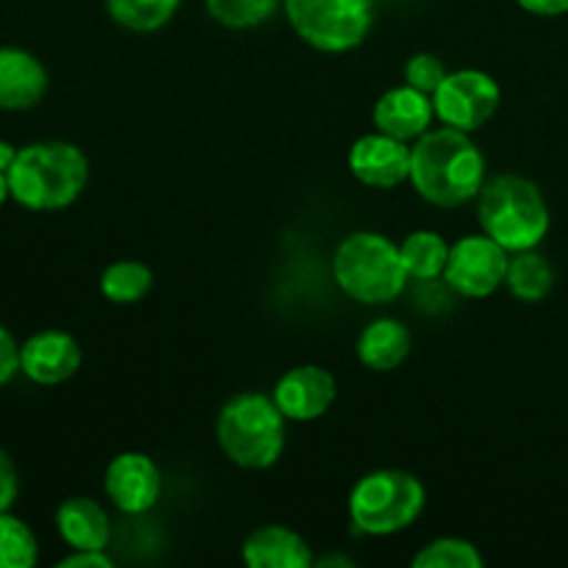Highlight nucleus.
<instances>
[{
    "instance_id": "obj_1",
    "label": "nucleus",
    "mask_w": 568,
    "mask_h": 568,
    "mask_svg": "<svg viewBox=\"0 0 568 568\" xmlns=\"http://www.w3.org/2000/svg\"><path fill=\"white\" fill-rule=\"evenodd\" d=\"M410 183L427 203L458 209L480 194L486 183V155L469 133L442 125L410 144Z\"/></svg>"
},
{
    "instance_id": "obj_2",
    "label": "nucleus",
    "mask_w": 568,
    "mask_h": 568,
    "mask_svg": "<svg viewBox=\"0 0 568 568\" xmlns=\"http://www.w3.org/2000/svg\"><path fill=\"white\" fill-rule=\"evenodd\" d=\"M6 178L11 200L22 209L61 211L87 192L89 159L78 144L44 139L20 148Z\"/></svg>"
},
{
    "instance_id": "obj_3",
    "label": "nucleus",
    "mask_w": 568,
    "mask_h": 568,
    "mask_svg": "<svg viewBox=\"0 0 568 568\" xmlns=\"http://www.w3.org/2000/svg\"><path fill=\"white\" fill-rule=\"evenodd\" d=\"M477 220L486 236L508 253L536 250L549 233V205L541 189L521 175H497L477 194Z\"/></svg>"
},
{
    "instance_id": "obj_4",
    "label": "nucleus",
    "mask_w": 568,
    "mask_h": 568,
    "mask_svg": "<svg viewBox=\"0 0 568 568\" xmlns=\"http://www.w3.org/2000/svg\"><path fill=\"white\" fill-rule=\"evenodd\" d=\"M286 422L275 399L258 392H244L222 405L216 416V442L242 469H270L281 460L286 447Z\"/></svg>"
},
{
    "instance_id": "obj_5",
    "label": "nucleus",
    "mask_w": 568,
    "mask_h": 568,
    "mask_svg": "<svg viewBox=\"0 0 568 568\" xmlns=\"http://www.w3.org/2000/svg\"><path fill=\"white\" fill-rule=\"evenodd\" d=\"M333 277L349 300L361 305H386L405 292L399 247L375 231H358L342 239L333 255Z\"/></svg>"
},
{
    "instance_id": "obj_6",
    "label": "nucleus",
    "mask_w": 568,
    "mask_h": 568,
    "mask_svg": "<svg viewBox=\"0 0 568 568\" xmlns=\"http://www.w3.org/2000/svg\"><path fill=\"white\" fill-rule=\"evenodd\" d=\"M427 491L422 480L403 469H377L361 477L349 494V519L366 536H394L422 516Z\"/></svg>"
},
{
    "instance_id": "obj_7",
    "label": "nucleus",
    "mask_w": 568,
    "mask_h": 568,
    "mask_svg": "<svg viewBox=\"0 0 568 568\" xmlns=\"http://www.w3.org/2000/svg\"><path fill=\"white\" fill-rule=\"evenodd\" d=\"M294 33L322 53L358 48L375 22V0H283Z\"/></svg>"
},
{
    "instance_id": "obj_8",
    "label": "nucleus",
    "mask_w": 568,
    "mask_h": 568,
    "mask_svg": "<svg viewBox=\"0 0 568 568\" xmlns=\"http://www.w3.org/2000/svg\"><path fill=\"white\" fill-rule=\"evenodd\" d=\"M430 98L442 125L475 133L497 114L503 92H499V83L488 72L458 70L447 72V78L438 83Z\"/></svg>"
},
{
    "instance_id": "obj_9",
    "label": "nucleus",
    "mask_w": 568,
    "mask_h": 568,
    "mask_svg": "<svg viewBox=\"0 0 568 568\" xmlns=\"http://www.w3.org/2000/svg\"><path fill=\"white\" fill-rule=\"evenodd\" d=\"M510 253L491 236H464L449 247L444 281L455 294L469 300L491 297L508 277Z\"/></svg>"
},
{
    "instance_id": "obj_10",
    "label": "nucleus",
    "mask_w": 568,
    "mask_h": 568,
    "mask_svg": "<svg viewBox=\"0 0 568 568\" xmlns=\"http://www.w3.org/2000/svg\"><path fill=\"white\" fill-rule=\"evenodd\" d=\"M103 488L116 510L128 516H142L159 503L161 471L150 455L120 453L105 469Z\"/></svg>"
},
{
    "instance_id": "obj_11",
    "label": "nucleus",
    "mask_w": 568,
    "mask_h": 568,
    "mask_svg": "<svg viewBox=\"0 0 568 568\" xmlns=\"http://www.w3.org/2000/svg\"><path fill=\"white\" fill-rule=\"evenodd\" d=\"M336 377L316 364L297 366L277 381L272 399L288 422H316L336 403Z\"/></svg>"
},
{
    "instance_id": "obj_12",
    "label": "nucleus",
    "mask_w": 568,
    "mask_h": 568,
    "mask_svg": "<svg viewBox=\"0 0 568 568\" xmlns=\"http://www.w3.org/2000/svg\"><path fill=\"white\" fill-rule=\"evenodd\" d=\"M349 172L364 186L394 189L410 181V144L388 133H366L349 150Z\"/></svg>"
},
{
    "instance_id": "obj_13",
    "label": "nucleus",
    "mask_w": 568,
    "mask_h": 568,
    "mask_svg": "<svg viewBox=\"0 0 568 568\" xmlns=\"http://www.w3.org/2000/svg\"><path fill=\"white\" fill-rule=\"evenodd\" d=\"M81 344L64 331H39L20 344V372L37 386H59L81 369Z\"/></svg>"
},
{
    "instance_id": "obj_14",
    "label": "nucleus",
    "mask_w": 568,
    "mask_h": 568,
    "mask_svg": "<svg viewBox=\"0 0 568 568\" xmlns=\"http://www.w3.org/2000/svg\"><path fill=\"white\" fill-rule=\"evenodd\" d=\"M433 116H436L433 98L422 89L410 87V83L388 89L375 103V111H372L377 131L403 139V142H416L422 133L430 131Z\"/></svg>"
},
{
    "instance_id": "obj_15",
    "label": "nucleus",
    "mask_w": 568,
    "mask_h": 568,
    "mask_svg": "<svg viewBox=\"0 0 568 568\" xmlns=\"http://www.w3.org/2000/svg\"><path fill=\"white\" fill-rule=\"evenodd\" d=\"M48 70L22 48H0V111H28L48 94Z\"/></svg>"
},
{
    "instance_id": "obj_16",
    "label": "nucleus",
    "mask_w": 568,
    "mask_h": 568,
    "mask_svg": "<svg viewBox=\"0 0 568 568\" xmlns=\"http://www.w3.org/2000/svg\"><path fill=\"white\" fill-rule=\"evenodd\" d=\"M242 558L250 568H311L308 541L283 525L258 527L242 544Z\"/></svg>"
},
{
    "instance_id": "obj_17",
    "label": "nucleus",
    "mask_w": 568,
    "mask_h": 568,
    "mask_svg": "<svg viewBox=\"0 0 568 568\" xmlns=\"http://www.w3.org/2000/svg\"><path fill=\"white\" fill-rule=\"evenodd\" d=\"M55 530L70 549H105L111 538V521L94 499L70 497L55 510Z\"/></svg>"
},
{
    "instance_id": "obj_18",
    "label": "nucleus",
    "mask_w": 568,
    "mask_h": 568,
    "mask_svg": "<svg viewBox=\"0 0 568 568\" xmlns=\"http://www.w3.org/2000/svg\"><path fill=\"white\" fill-rule=\"evenodd\" d=\"M414 338L397 320H375L358 336V361L372 372H392L410 355Z\"/></svg>"
},
{
    "instance_id": "obj_19",
    "label": "nucleus",
    "mask_w": 568,
    "mask_h": 568,
    "mask_svg": "<svg viewBox=\"0 0 568 568\" xmlns=\"http://www.w3.org/2000/svg\"><path fill=\"white\" fill-rule=\"evenodd\" d=\"M508 283L510 294L521 303H541L549 297L555 286V266L549 264L547 255L536 250H521V253H510L508 264Z\"/></svg>"
},
{
    "instance_id": "obj_20",
    "label": "nucleus",
    "mask_w": 568,
    "mask_h": 568,
    "mask_svg": "<svg viewBox=\"0 0 568 568\" xmlns=\"http://www.w3.org/2000/svg\"><path fill=\"white\" fill-rule=\"evenodd\" d=\"M399 255H403L408 277H414V281H436L447 270L449 244L436 231H414L399 244Z\"/></svg>"
},
{
    "instance_id": "obj_21",
    "label": "nucleus",
    "mask_w": 568,
    "mask_h": 568,
    "mask_svg": "<svg viewBox=\"0 0 568 568\" xmlns=\"http://www.w3.org/2000/svg\"><path fill=\"white\" fill-rule=\"evenodd\" d=\"M153 270L142 261H114L100 275V294L114 305H133L153 288Z\"/></svg>"
},
{
    "instance_id": "obj_22",
    "label": "nucleus",
    "mask_w": 568,
    "mask_h": 568,
    "mask_svg": "<svg viewBox=\"0 0 568 568\" xmlns=\"http://www.w3.org/2000/svg\"><path fill=\"white\" fill-rule=\"evenodd\" d=\"M181 0H105L111 20L133 33H153L175 17Z\"/></svg>"
},
{
    "instance_id": "obj_23",
    "label": "nucleus",
    "mask_w": 568,
    "mask_h": 568,
    "mask_svg": "<svg viewBox=\"0 0 568 568\" xmlns=\"http://www.w3.org/2000/svg\"><path fill=\"white\" fill-rule=\"evenodd\" d=\"M39 544L31 527L11 510L0 514V568H33Z\"/></svg>"
},
{
    "instance_id": "obj_24",
    "label": "nucleus",
    "mask_w": 568,
    "mask_h": 568,
    "mask_svg": "<svg viewBox=\"0 0 568 568\" xmlns=\"http://www.w3.org/2000/svg\"><path fill=\"white\" fill-rule=\"evenodd\" d=\"M483 560L480 549L464 538H436L427 544L422 552H416V568H480Z\"/></svg>"
},
{
    "instance_id": "obj_25",
    "label": "nucleus",
    "mask_w": 568,
    "mask_h": 568,
    "mask_svg": "<svg viewBox=\"0 0 568 568\" xmlns=\"http://www.w3.org/2000/svg\"><path fill=\"white\" fill-rule=\"evenodd\" d=\"M283 0H205V9L225 28H255L270 20Z\"/></svg>"
},
{
    "instance_id": "obj_26",
    "label": "nucleus",
    "mask_w": 568,
    "mask_h": 568,
    "mask_svg": "<svg viewBox=\"0 0 568 568\" xmlns=\"http://www.w3.org/2000/svg\"><path fill=\"white\" fill-rule=\"evenodd\" d=\"M444 78H447V67L433 53H416L405 64V83H410V87L422 89L427 94L436 92Z\"/></svg>"
},
{
    "instance_id": "obj_27",
    "label": "nucleus",
    "mask_w": 568,
    "mask_h": 568,
    "mask_svg": "<svg viewBox=\"0 0 568 568\" xmlns=\"http://www.w3.org/2000/svg\"><path fill=\"white\" fill-rule=\"evenodd\" d=\"M20 375V344L0 325V388L9 386Z\"/></svg>"
},
{
    "instance_id": "obj_28",
    "label": "nucleus",
    "mask_w": 568,
    "mask_h": 568,
    "mask_svg": "<svg viewBox=\"0 0 568 568\" xmlns=\"http://www.w3.org/2000/svg\"><path fill=\"white\" fill-rule=\"evenodd\" d=\"M17 494H20V477H17V466L11 455L0 447V514L11 510Z\"/></svg>"
},
{
    "instance_id": "obj_29",
    "label": "nucleus",
    "mask_w": 568,
    "mask_h": 568,
    "mask_svg": "<svg viewBox=\"0 0 568 568\" xmlns=\"http://www.w3.org/2000/svg\"><path fill=\"white\" fill-rule=\"evenodd\" d=\"M61 568H111L114 560L105 555V549H72V555L59 560Z\"/></svg>"
},
{
    "instance_id": "obj_30",
    "label": "nucleus",
    "mask_w": 568,
    "mask_h": 568,
    "mask_svg": "<svg viewBox=\"0 0 568 568\" xmlns=\"http://www.w3.org/2000/svg\"><path fill=\"white\" fill-rule=\"evenodd\" d=\"M525 11L538 17H560L568 14V0H516Z\"/></svg>"
},
{
    "instance_id": "obj_31",
    "label": "nucleus",
    "mask_w": 568,
    "mask_h": 568,
    "mask_svg": "<svg viewBox=\"0 0 568 568\" xmlns=\"http://www.w3.org/2000/svg\"><path fill=\"white\" fill-rule=\"evenodd\" d=\"M17 153H20V148H14L11 142H6V139H0V172H9L11 164H14Z\"/></svg>"
},
{
    "instance_id": "obj_32",
    "label": "nucleus",
    "mask_w": 568,
    "mask_h": 568,
    "mask_svg": "<svg viewBox=\"0 0 568 568\" xmlns=\"http://www.w3.org/2000/svg\"><path fill=\"white\" fill-rule=\"evenodd\" d=\"M314 566H316V568H327V566H342V568H353V566H355V560H349V558H338V555H327V558H320V560H314Z\"/></svg>"
},
{
    "instance_id": "obj_33",
    "label": "nucleus",
    "mask_w": 568,
    "mask_h": 568,
    "mask_svg": "<svg viewBox=\"0 0 568 568\" xmlns=\"http://www.w3.org/2000/svg\"><path fill=\"white\" fill-rule=\"evenodd\" d=\"M11 197V192H9V178H6V172H0V209H3V203L6 200Z\"/></svg>"
}]
</instances>
